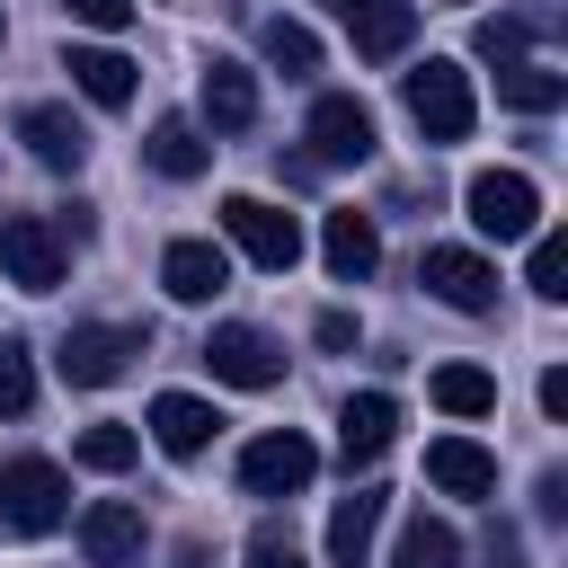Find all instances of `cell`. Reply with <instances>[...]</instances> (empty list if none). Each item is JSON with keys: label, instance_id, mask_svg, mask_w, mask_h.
<instances>
[{"label": "cell", "instance_id": "cell-1", "mask_svg": "<svg viewBox=\"0 0 568 568\" xmlns=\"http://www.w3.org/2000/svg\"><path fill=\"white\" fill-rule=\"evenodd\" d=\"M62 515H71V479H62V462H44V453L0 462V532H9V541H44Z\"/></svg>", "mask_w": 568, "mask_h": 568}, {"label": "cell", "instance_id": "cell-2", "mask_svg": "<svg viewBox=\"0 0 568 568\" xmlns=\"http://www.w3.org/2000/svg\"><path fill=\"white\" fill-rule=\"evenodd\" d=\"M408 115L426 142H462L479 124V98H470V71L462 62H417L408 71Z\"/></svg>", "mask_w": 568, "mask_h": 568}, {"label": "cell", "instance_id": "cell-3", "mask_svg": "<svg viewBox=\"0 0 568 568\" xmlns=\"http://www.w3.org/2000/svg\"><path fill=\"white\" fill-rule=\"evenodd\" d=\"M222 231H231V248H240L248 266H266V275H293V257H302V222H293L284 204H266V195H231V204H222Z\"/></svg>", "mask_w": 568, "mask_h": 568}, {"label": "cell", "instance_id": "cell-4", "mask_svg": "<svg viewBox=\"0 0 568 568\" xmlns=\"http://www.w3.org/2000/svg\"><path fill=\"white\" fill-rule=\"evenodd\" d=\"M462 204H470V222H479L488 240H532V231H541V186H532L524 169H479V178L462 186Z\"/></svg>", "mask_w": 568, "mask_h": 568}, {"label": "cell", "instance_id": "cell-5", "mask_svg": "<svg viewBox=\"0 0 568 568\" xmlns=\"http://www.w3.org/2000/svg\"><path fill=\"white\" fill-rule=\"evenodd\" d=\"M62 231L44 222V213H0V275L18 284V293H53L62 284Z\"/></svg>", "mask_w": 568, "mask_h": 568}, {"label": "cell", "instance_id": "cell-6", "mask_svg": "<svg viewBox=\"0 0 568 568\" xmlns=\"http://www.w3.org/2000/svg\"><path fill=\"white\" fill-rule=\"evenodd\" d=\"M204 364H213V382H231V390H275V382H284V346H275L266 328H248V320H222V328L204 337Z\"/></svg>", "mask_w": 568, "mask_h": 568}, {"label": "cell", "instance_id": "cell-7", "mask_svg": "<svg viewBox=\"0 0 568 568\" xmlns=\"http://www.w3.org/2000/svg\"><path fill=\"white\" fill-rule=\"evenodd\" d=\"M133 355H142V328H98V320H89V328H71V337H62V355H53V364H62V382H71V390H106V382H124V364H133Z\"/></svg>", "mask_w": 568, "mask_h": 568}, {"label": "cell", "instance_id": "cell-8", "mask_svg": "<svg viewBox=\"0 0 568 568\" xmlns=\"http://www.w3.org/2000/svg\"><path fill=\"white\" fill-rule=\"evenodd\" d=\"M311 470H320V453H311V435H293V426H275V435H257V444L240 453V488H248V497H293V488H311Z\"/></svg>", "mask_w": 568, "mask_h": 568}, {"label": "cell", "instance_id": "cell-9", "mask_svg": "<svg viewBox=\"0 0 568 568\" xmlns=\"http://www.w3.org/2000/svg\"><path fill=\"white\" fill-rule=\"evenodd\" d=\"M373 160V106L364 98H320L311 106V169H355Z\"/></svg>", "mask_w": 568, "mask_h": 568}, {"label": "cell", "instance_id": "cell-10", "mask_svg": "<svg viewBox=\"0 0 568 568\" xmlns=\"http://www.w3.org/2000/svg\"><path fill=\"white\" fill-rule=\"evenodd\" d=\"M417 284L435 293V302H453V311H497V266L488 257H470V248H426L417 257Z\"/></svg>", "mask_w": 568, "mask_h": 568}, {"label": "cell", "instance_id": "cell-11", "mask_svg": "<svg viewBox=\"0 0 568 568\" xmlns=\"http://www.w3.org/2000/svg\"><path fill=\"white\" fill-rule=\"evenodd\" d=\"M80 550H89V568H142V506L98 497L80 515Z\"/></svg>", "mask_w": 568, "mask_h": 568}, {"label": "cell", "instance_id": "cell-12", "mask_svg": "<svg viewBox=\"0 0 568 568\" xmlns=\"http://www.w3.org/2000/svg\"><path fill=\"white\" fill-rule=\"evenodd\" d=\"M320 257H328V275H337V284H364V275L382 266V231H373V213L337 204V213L320 222Z\"/></svg>", "mask_w": 568, "mask_h": 568}, {"label": "cell", "instance_id": "cell-13", "mask_svg": "<svg viewBox=\"0 0 568 568\" xmlns=\"http://www.w3.org/2000/svg\"><path fill=\"white\" fill-rule=\"evenodd\" d=\"M390 435H399V399H390V390H355V399L337 408V453H346V470H355V462H382Z\"/></svg>", "mask_w": 568, "mask_h": 568}, {"label": "cell", "instance_id": "cell-14", "mask_svg": "<svg viewBox=\"0 0 568 568\" xmlns=\"http://www.w3.org/2000/svg\"><path fill=\"white\" fill-rule=\"evenodd\" d=\"M160 284H169V302H213L231 284V257L213 240H169L160 248Z\"/></svg>", "mask_w": 568, "mask_h": 568}, {"label": "cell", "instance_id": "cell-15", "mask_svg": "<svg viewBox=\"0 0 568 568\" xmlns=\"http://www.w3.org/2000/svg\"><path fill=\"white\" fill-rule=\"evenodd\" d=\"M426 479H435L444 497H488V488H497V453L470 444V435H435V444H426Z\"/></svg>", "mask_w": 568, "mask_h": 568}, {"label": "cell", "instance_id": "cell-16", "mask_svg": "<svg viewBox=\"0 0 568 568\" xmlns=\"http://www.w3.org/2000/svg\"><path fill=\"white\" fill-rule=\"evenodd\" d=\"M195 98H204V124H213V133H248V124H257V80H248L240 62H222V53L204 62Z\"/></svg>", "mask_w": 568, "mask_h": 568}, {"label": "cell", "instance_id": "cell-17", "mask_svg": "<svg viewBox=\"0 0 568 568\" xmlns=\"http://www.w3.org/2000/svg\"><path fill=\"white\" fill-rule=\"evenodd\" d=\"M18 142H27L44 169H80V160H89V133H80L71 106H18Z\"/></svg>", "mask_w": 568, "mask_h": 568}, {"label": "cell", "instance_id": "cell-18", "mask_svg": "<svg viewBox=\"0 0 568 568\" xmlns=\"http://www.w3.org/2000/svg\"><path fill=\"white\" fill-rule=\"evenodd\" d=\"M213 426H222V417H213L195 390H160V399H151V435H160V453H178V462H195V453L213 444Z\"/></svg>", "mask_w": 568, "mask_h": 568}, {"label": "cell", "instance_id": "cell-19", "mask_svg": "<svg viewBox=\"0 0 568 568\" xmlns=\"http://www.w3.org/2000/svg\"><path fill=\"white\" fill-rule=\"evenodd\" d=\"M382 488H355V497H337V515H328V568H364L373 559V532H382Z\"/></svg>", "mask_w": 568, "mask_h": 568}, {"label": "cell", "instance_id": "cell-20", "mask_svg": "<svg viewBox=\"0 0 568 568\" xmlns=\"http://www.w3.org/2000/svg\"><path fill=\"white\" fill-rule=\"evenodd\" d=\"M71 89L80 98H98V106H133V62L115 53V44H71Z\"/></svg>", "mask_w": 568, "mask_h": 568}, {"label": "cell", "instance_id": "cell-21", "mask_svg": "<svg viewBox=\"0 0 568 568\" xmlns=\"http://www.w3.org/2000/svg\"><path fill=\"white\" fill-rule=\"evenodd\" d=\"M346 27H355V53H364V62H390V53H408L417 9H408V0H364Z\"/></svg>", "mask_w": 568, "mask_h": 568}, {"label": "cell", "instance_id": "cell-22", "mask_svg": "<svg viewBox=\"0 0 568 568\" xmlns=\"http://www.w3.org/2000/svg\"><path fill=\"white\" fill-rule=\"evenodd\" d=\"M142 160H151L160 178H204V169H213V142H204V133H195L186 115H169V124H151Z\"/></svg>", "mask_w": 568, "mask_h": 568}, {"label": "cell", "instance_id": "cell-23", "mask_svg": "<svg viewBox=\"0 0 568 568\" xmlns=\"http://www.w3.org/2000/svg\"><path fill=\"white\" fill-rule=\"evenodd\" d=\"M390 568H462V532H453L444 515H408V524H399Z\"/></svg>", "mask_w": 568, "mask_h": 568}, {"label": "cell", "instance_id": "cell-24", "mask_svg": "<svg viewBox=\"0 0 568 568\" xmlns=\"http://www.w3.org/2000/svg\"><path fill=\"white\" fill-rule=\"evenodd\" d=\"M497 98L524 106V115H550L568 98V71H550V62H497Z\"/></svg>", "mask_w": 568, "mask_h": 568}, {"label": "cell", "instance_id": "cell-25", "mask_svg": "<svg viewBox=\"0 0 568 568\" xmlns=\"http://www.w3.org/2000/svg\"><path fill=\"white\" fill-rule=\"evenodd\" d=\"M257 44H266V62H275L284 80H302V71H320V36H311L302 18H266V27H257Z\"/></svg>", "mask_w": 568, "mask_h": 568}, {"label": "cell", "instance_id": "cell-26", "mask_svg": "<svg viewBox=\"0 0 568 568\" xmlns=\"http://www.w3.org/2000/svg\"><path fill=\"white\" fill-rule=\"evenodd\" d=\"M435 408H444V417H488V408H497V382H488L479 364H444V373H435Z\"/></svg>", "mask_w": 568, "mask_h": 568}, {"label": "cell", "instance_id": "cell-27", "mask_svg": "<svg viewBox=\"0 0 568 568\" xmlns=\"http://www.w3.org/2000/svg\"><path fill=\"white\" fill-rule=\"evenodd\" d=\"M133 453H142V444H133V426H115V417H106V426H89V435L71 444V462H80V470H106V479H115V470H133Z\"/></svg>", "mask_w": 568, "mask_h": 568}, {"label": "cell", "instance_id": "cell-28", "mask_svg": "<svg viewBox=\"0 0 568 568\" xmlns=\"http://www.w3.org/2000/svg\"><path fill=\"white\" fill-rule=\"evenodd\" d=\"M550 27V9H524V18H488L479 27V62H524V44Z\"/></svg>", "mask_w": 568, "mask_h": 568}, {"label": "cell", "instance_id": "cell-29", "mask_svg": "<svg viewBox=\"0 0 568 568\" xmlns=\"http://www.w3.org/2000/svg\"><path fill=\"white\" fill-rule=\"evenodd\" d=\"M27 408H36V355L0 337V417H27Z\"/></svg>", "mask_w": 568, "mask_h": 568}, {"label": "cell", "instance_id": "cell-30", "mask_svg": "<svg viewBox=\"0 0 568 568\" xmlns=\"http://www.w3.org/2000/svg\"><path fill=\"white\" fill-rule=\"evenodd\" d=\"M524 284H532L541 302L568 293V240H559V231H532V266H524Z\"/></svg>", "mask_w": 568, "mask_h": 568}, {"label": "cell", "instance_id": "cell-31", "mask_svg": "<svg viewBox=\"0 0 568 568\" xmlns=\"http://www.w3.org/2000/svg\"><path fill=\"white\" fill-rule=\"evenodd\" d=\"M80 27H98V36H115V27H133V0H62Z\"/></svg>", "mask_w": 568, "mask_h": 568}, {"label": "cell", "instance_id": "cell-32", "mask_svg": "<svg viewBox=\"0 0 568 568\" xmlns=\"http://www.w3.org/2000/svg\"><path fill=\"white\" fill-rule=\"evenodd\" d=\"M248 568H311V559H302V550H293V541H284V532L266 524V532L248 541Z\"/></svg>", "mask_w": 568, "mask_h": 568}, {"label": "cell", "instance_id": "cell-33", "mask_svg": "<svg viewBox=\"0 0 568 568\" xmlns=\"http://www.w3.org/2000/svg\"><path fill=\"white\" fill-rule=\"evenodd\" d=\"M479 559H488V568H532V559H524V532H515V524H488V550H479Z\"/></svg>", "mask_w": 568, "mask_h": 568}, {"label": "cell", "instance_id": "cell-34", "mask_svg": "<svg viewBox=\"0 0 568 568\" xmlns=\"http://www.w3.org/2000/svg\"><path fill=\"white\" fill-rule=\"evenodd\" d=\"M320 346L346 355V346H355V320H346V311H320Z\"/></svg>", "mask_w": 568, "mask_h": 568}, {"label": "cell", "instance_id": "cell-35", "mask_svg": "<svg viewBox=\"0 0 568 568\" xmlns=\"http://www.w3.org/2000/svg\"><path fill=\"white\" fill-rule=\"evenodd\" d=\"M541 417H568V373H559V364L541 373Z\"/></svg>", "mask_w": 568, "mask_h": 568}, {"label": "cell", "instance_id": "cell-36", "mask_svg": "<svg viewBox=\"0 0 568 568\" xmlns=\"http://www.w3.org/2000/svg\"><path fill=\"white\" fill-rule=\"evenodd\" d=\"M178 568H204V541H178Z\"/></svg>", "mask_w": 568, "mask_h": 568}, {"label": "cell", "instance_id": "cell-37", "mask_svg": "<svg viewBox=\"0 0 568 568\" xmlns=\"http://www.w3.org/2000/svg\"><path fill=\"white\" fill-rule=\"evenodd\" d=\"M328 9H337V18H355V9H364V0H328Z\"/></svg>", "mask_w": 568, "mask_h": 568}]
</instances>
